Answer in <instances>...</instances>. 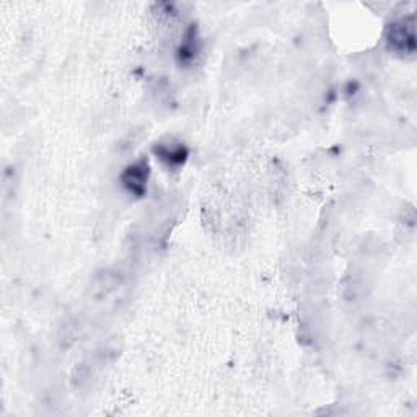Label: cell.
<instances>
[{
  "label": "cell",
  "mask_w": 417,
  "mask_h": 417,
  "mask_svg": "<svg viewBox=\"0 0 417 417\" xmlns=\"http://www.w3.org/2000/svg\"><path fill=\"white\" fill-rule=\"evenodd\" d=\"M78 334H80V324L75 320L65 321L59 329V342L62 347H69L77 341Z\"/></svg>",
  "instance_id": "obj_7"
},
{
  "label": "cell",
  "mask_w": 417,
  "mask_h": 417,
  "mask_svg": "<svg viewBox=\"0 0 417 417\" xmlns=\"http://www.w3.org/2000/svg\"><path fill=\"white\" fill-rule=\"evenodd\" d=\"M155 154L168 168H178L184 163L186 157H188V150H186L184 145L179 144V142H176V144L160 142L155 147Z\"/></svg>",
  "instance_id": "obj_5"
},
{
  "label": "cell",
  "mask_w": 417,
  "mask_h": 417,
  "mask_svg": "<svg viewBox=\"0 0 417 417\" xmlns=\"http://www.w3.org/2000/svg\"><path fill=\"white\" fill-rule=\"evenodd\" d=\"M124 283V275L116 269H105L95 274L90 284V295L95 300H101V298L110 297L111 294L120 289Z\"/></svg>",
  "instance_id": "obj_3"
},
{
  "label": "cell",
  "mask_w": 417,
  "mask_h": 417,
  "mask_svg": "<svg viewBox=\"0 0 417 417\" xmlns=\"http://www.w3.org/2000/svg\"><path fill=\"white\" fill-rule=\"evenodd\" d=\"M150 167L147 160H137L129 165L124 173L121 174V183L126 188L127 193H131L135 197L144 196L145 186L149 181Z\"/></svg>",
  "instance_id": "obj_2"
},
{
  "label": "cell",
  "mask_w": 417,
  "mask_h": 417,
  "mask_svg": "<svg viewBox=\"0 0 417 417\" xmlns=\"http://www.w3.org/2000/svg\"><path fill=\"white\" fill-rule=\"evenodd\" d=\"M92 380H93V365L92 364L82 362V364L77 365L74 371H72L70 381H72V386H74L75 390H87V388L92 385Z\"/></svg>",
  "instance_id": "obj_6"
},
{
  "label": "cell",
  "mask_w": 417,
  "mask_h": 417,
  "mask_svg": "<svg viewBox=\"0 0 417 417\" xmlns=\"http://www.w3.org/2000/svg\"><path fill=\"white\" fill-rule=\"evenodd\" d=\"M367 279L364 273H351L344 279L342 284V297L346 302L356 303L367 295Z\"/></svg>",
  "instance_id": "obj_4"
},
{
  "label": "cell",
  "mask_w": 417,
  "mask_h": 417,
  "mask_svg": "<svg viewBox=\"0 0 417 417\" xmlns=\"http://www.w3.org/2000/svg\"><path fill=\"white\" fill-rule=\"evenodd\" d=\"M386 49L393 54L409 58L416 54L417 41H416V19L414 15L404 16L401 20H396L388 26L385 33Z\"/></svg>",
  "instance_id": "obj_1"
}]
</instances>
